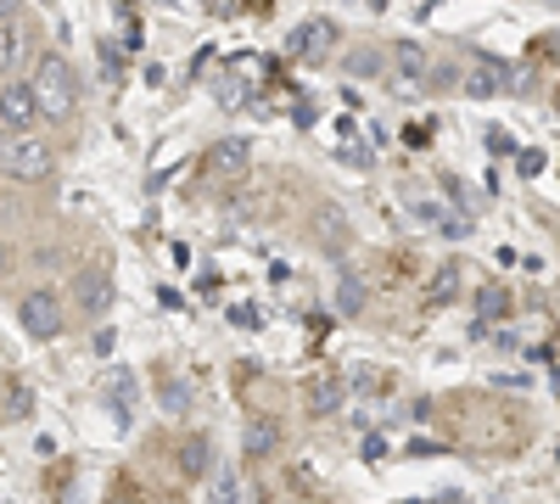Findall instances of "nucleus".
Masks as SVG:
<instances>
[{"label": "nucleus", "mask_w": 560, "mask_h": 504, "mask_svg": "<svg viewBox=\"0 0 560 504\" xmlns=\"http://www.w3.org/2000/svg\"><path fill=\"white\" fill-rule=\"evenodd\" d=\"M28 90H34V102H39V118H73V107H79L73 68H68L57 51L34 57V79H28Z\"/></svg>", "instance_id": "obj_1"}, {"label": "nucleus", "mask_w": 560, "mask_h": 504, "mask_svg": "<svg viewBox=\"0 0 560 504\" xmlns=\"http://www.w3.org/2000/svg\"><path fill=\"white\" fill-rule=\"evenodd\" d=\"M57 168L51 146L39 141V134H0V174H12V179H45Z\"/></svg>", "instance_id": "obj_2"}, {"label": "nucleus", "mask_w": 560, "mask_h": 504, "mask_svg": "<svg viewBox=\"0 0 560 504\" xmlns=\"http://www.w3.org/2000/svg\"><path fill=\"white\" fill-rule=\"evenodd\" d=\"M34 124H39V102H34L28 79H7V84H0V129L23 134V129H34Z\"/></svg>", "instance_id": "obj_3"}, {"label": "nucleus", "mask_w": 560, "mask_h": 504, "mask_svg": "<svg viewBox=\"0 0 560 504\" xmlns=\"http://www.w3.org/2000/svg\"><path fill=\"white\" fill-rule=\"evenodd\" d=\"M18 314H23V331H28V337H39V342H51V337L62 331V308H57V297H51V292H28Z\"/></svg>", "instance_id": "obj_4"}, {"label": "nucleus", "mask_w": 560, "mask_h": 504, "mask_svg": "<svg viewBox=\"0 0 560 504\" xmlns=\"http://www.w3.org/2000/svg\"><path fill=\"white\" fill-rule=\"evenodd\" d=\"M107 303H113L107 269H84V274H79V308H84V314H107Z\"/></svg>", "instance_id": "obj_5"}, {"label": "nucleus", "mask_w": 560, "mask_h": 504, "mask_svg": "<svg viewBox=\"0 0 560 504\" xmlns=\"http://www.w3.org/2000/svg\"><path fill=\"white\" fill-rule=\"evenodd\" d=\"M314 236L325 242V253H342V247H348V219H342L331 202H325V208L314 213Z\"/></svg>", "instance_id": "obj_6"}, {"label": "nucleus", "mask_w": 560, "mask_h": 504, "mask_svg": "<svg viewBox=\"0 0 560 504\" xmlns=\"http://www.w3.org/2000/svg\"><path fill=\"white\" fill-rule=\"evenodd\" d=\"M28 62V34L18 23H0V73H18Z\"/></svg>", "instance_id": "obj_7"}, {"label": "nucleus", "mask_w": 560, "mask_h": 504, "mask_svg": "<svg viewBox=\"0 0 560 504\" xmlns=\"http://www.w3.org/2000/svg\"><path fill=\"white\" fill-rule=\"evenodd\" d=\"M208 466H213V448H208V437H202V432L179 437V471H185V477H208Z\"/></svg>", "instance_id": "obj_8"}, {"label": "nucleus", "mask_w": 560, "mask_h": 504, "mask_svg": "<svg viewBox=\"0 0 560 504\" xmlns=\"http://www.w3.org/2000/svg\"><path fill=\"white\" fill-rule=\"evenodd\" d=\"M331 45H337V28H331V23H308V28L292 34V51H298V57H325Z\"/></svg>", "instance_id": "obj_9"}, {"label": "nucleus", "mask_w": 560, "mask_h": 504, "mask_svg": "<svg viewBox=\"0 0 560 504\" xmlns=\"http://www.w3.org/2000/svg\"><path fill=\"white\" fill-rule=\"evenodd\" d=\"M342 382L337 376H314V387H308V415H337L342 409Z\"/></svg>", "instance_id": "obj_10"}, {"label": "nucleus", "mask_w": 560, "mask_h": 504, "mask_svg": "<svg viewBox=\"0 0 560 504\" xmlns=\"http://www.w3.org/2000/svg\"><path fill=\"white\" fill-rule=\"evenodd\" d=\"M280 443V432H275V421H247V454L253 460H264V454Z\"/></svg>", "instance_id": "obj_11"}, {"label": "nucleus", "mask_w": 560, "mask_h": 504, "mask_svg": "<svg viewBox=\"0 0 560 504\" xmlns=\"http://www.w3.org/2000/svg\"><path fill=\"white\" fill-rule=\"evenodd\" d=\"M213 168H219V174H242V168H247V141H224L219 157H213Z\"/></svg>", "instance_id": "obj_12"}, {"label": "nucleus", "mask_w": 560, "mask_h": 504, "mask_svg": "<svg viewBox=\"0 0 560 504\" xmlns=\"http://www.w3.org/2000/svg\"><path fill=\"white\" fill-rule=\"evenodd\" d=\"M493 84H499V73H493V68H477L471 79H465V90H471V96H488Z\"/></svg>", "instance_id": "obj_13"}, {"label": "nucleus", "mask_w": 560, "mask_h": 504, "mask_svg": "<svg viewBox=\"0 0 560 504\" xmlns=\"http://www.w3.org/2000/svg\"><path fill=\"white\" fill-rule=\"evenodd\" d=\"M213 499H219V504H236V499H242V488H236V477H230V471L213 482Z\"/></svg>", "instance_id": "obj_14"}, {"label": "nucleus", "mask_w": 560, "mask_h": 504, "mask_svg": "<svg viewBox=\"0 0 560 504\" xmlns=\"http://www.w3.org/2000/svg\"><path fill=\"white\" fill-rule=\"evenodd\" d=\"M348 68H353V73H382V57H376V51H353Z\"/></svg>", "instance_id": "obj_15"}, {"label": "nucleus", "mask_w": 560, "mask_h": 504, "mask_svg": "<svg viewBox=\"0 0 560 504\" xmlns=\"http://www.w3.org/2000/svg\"><path fill=\"white\" fill-rule=\"evenodd\" d=\"M337 297H342V308L353 314V308L364 303V286H359V281H353V274H348V281H342V292H337Z\"/></svg>", "instance_id": "obj_16"}, {"label": "nucleus", "mask_w": 560, "mask_h": 504, "mask_svg": "<svg viewBox=\"0 0 560 504\" xmlns=\"http://www.w3.org/2000/svg\"><path fill=\"white\" fill-rule=\"evenodd\" d=\"M18 17V0H0V23H12Z\"/></svg>", "instance_id": "obj_17"}, {"label": "nucleus", "mask_w": 560, "mask_h": 504, "mask_svg": "<svg viewBox=\"0 0 560 504\" xmlns=\"http://www.w3.org/2000/svg\"><path fill=\"white\" fill-rule=\"evenodd\" d=\"M0 263H7V253H0Z\"/></svg>", "instance_id": "obj_18"}]
</instances>
